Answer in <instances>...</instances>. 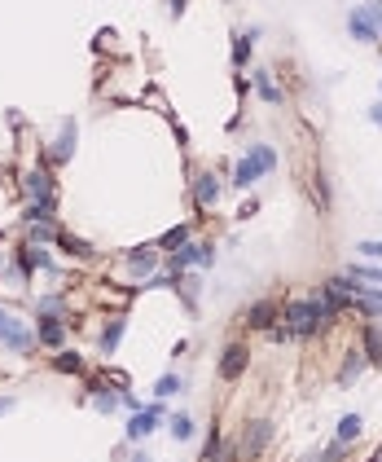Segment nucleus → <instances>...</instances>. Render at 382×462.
Segmentation results:
<instances>
[{
    "label": "nucleus",
    "mask_w": 382,
    "mask_h": 462,
    "mask_svg": "<svg viewBox=\"0 0 382 462\" xmlns=\"http://www.w3.org/2000/svg\"><path fill=\"white\" fill-rule=\"evenodd\" d=\"M325 317H329V304L321 295L317 300H294V304H286V335L290 339H312Z\"/></svg>",
    "instance_id": "1"
},
{
    "label": "nucleus",
    "mask_w": 382,
    "mask_h": 462,
    "mask_svg": "<svg viewBox=\"0 0 382 462\" xmlns=\"http://www.w3.org/2000/svg\"><path fill=\"white\" fill-rule=\"evenodd\" d=\"M273 168H277V150H273V145H255V150L238 163V185H242V190H246V185H255V180H259V176H268Z\"/></svg>",
    "instance_id": "2"
},
{
    "label": "nucleus",
    "mask_w": 382,
    "mask_h": 462,
    "mask_svg": "<svg viewBox=\"0 0 382 462\" xmlns=\"http://www.w3.org/2000/svg\"><path fill=\"white\" fill-rule=\"evenodd\" d=\"M378 22H382V13L374 9V5H360V9H352V18H347V27H352V36L356 40H378Z\"/></svg>",
    "instance_id": "3"
},
{
    "label": "nucleus",
    "mask_w": 382,
    "mask_h": 462,
    "mask_svg": "<svg viewBox=\"0 0 382 462\" xmlns=\"http://www.w3.org/2000/svg\"><path fill=\"white\" fill-rule=\"evenodd\" d=\"M268 440H273V423L268 418H251V423L242 427V444H238V449L259 454V449H268Z\"/></svg>",
    "instance_id": "4"
},
{
    "label": "nucleus",
    "mask_w": 382,
    "mask_h": 462,
    "mask_svg": "<svg viewBox=\"0 0 382 462\" xmlns=\"http://www.w3.org/2000/svg\"><path fill=\"white\" fill-rule=\"evenodd\" d=\"M0 339H5V348H13V352H27L31 343V330L22 326V322H13V317H5V326H0Z\"/></svg>",
    "instance_id": "5"
},
{
    "label": "nucleus",
    "mask_w": 382,
    "mask_h": 462,
    "mask_svg": "<svg viewBox=\"0 0 382 462\" xmlns=\"http://www.w3.org/2000/svg\"><path fill=\"white\" fill-rule=\"evenodd\" d=\"M246 343H228L224 348V357H220V378H238L242 370H246Z\"/></svg>",
    "instance_id": "6"
},
{
    "label": "nucleus",
    "mask_w": 382,
    "mask_h": 462,
    "mask_svg": "<svg viewBox=\"0 0 382 462\" xmlns=\"http://www.w3.org/2000/svg\"><path fill=\"white\" fill-rule=\"evenodd\" d=\"M158 418H163V405H149V409H145V414H137V418H132V423H128V436H132V440H141V436H149V432H154V427H158Z\"/></svg>",
    "instance_id": "7"
},
{
    "label": "nucleus",
    "mask_w": 382,
    "mask_h": 462,
    "mask_svg": "<svg viewBox=\"0 0 382 462\" xmlns=\"http://www.w3.org/2000/svg\"><path fill=\"white\" fill-rule=\"evenodd\" d=\"M193 198H198V203H203V207H211L215 198H220V180H215L211 172H203V176L193 180Z\"/></svg>",
    "instance_id": "8"
},
{
    "label": "nucleus",
    "mask_w": 382,
    "mask_h": 462,
    "mask_svg": "<svg viewBox=\"0 0 382 462\" xmlns=\"http://www.w3.org/2000/svg\"><path fill=\"white\" fill-rule=\"evenodd\" d=\"M273 317H277V304H273V300H259L251 312H246V326H251V330H264V326H273Z\"/></svg>",
    "instance_id": "9"
},
{
    "label": "nucleus",
    "mask_w": 382,
    "mask_h": 462,
    "mask_svg": "<svg viewBox=\"0 0 382 462\" xmlns=\"http://www.w3.org/2000/svg\"><path fill=\"white\" fill-rule=\"evenodd\" d=\"M356 308H364V312H369V317H382V291H374V286H364L360 282V291H356Z\"/></svg>",
    "instance_id": "10"
},
{
    "label": "nucleus",
    "mask_w": 382,
    "mask_h": 462,
    "mask_svg": "<svg viewBox=\"0 0 382 462\" xmlns=\"http://www.w3.org/2000/svg\"><path fill=\"white\" fill-rule=\"evenodd\" d=\"M233 458H238V440H215V436H211L207 462H233Z\"/></svg>",
    "instance_id": "11"
},
{
    "label": "nucleus",
    "mask_w": 382,
    "mask_h": 462,
    "mask_svg": "<svg viewBox=\"0 0 382 462\" xmlns=\"http://www.w3.org/2000/svg\"><path fill=\"white\" fill-rule=\"evenodd\" d=\"M360 370H364V352H352V357L343 361V374H339V383H343V388H352L356 378H360Z\"/></svg>",
    "instance_id": "12"
},
{
    "label": "nucleus",
    "mask_w": 382,
    "mask_h": 462,
    "mask_svg": "<svg viewBox=\"0 0 382 462\" xmlns=\"http://www.w3.org/2000/svg\"><path fill=\"white\" fill-rule=\"evenodd\" d=\"M75 154V124H66L62 128V137H57V150H53V163H66Z\"/></svg>",
    "instance_id": "13"
},
{
    "label": "nucleus",
    "mask_w": 382,
    "mask_h": 462,
    "mask_svg": "<svg viewBox=\"0 0 382 462\" xmlns=\"http://www.w3.org/2000/svg\"><path fill=\"white\" fill-rule=\"evenodd\" d=\"M119 335H123V317H114V322L102 330V339H97V343H102V352H106V357H110L114 348H119Z\"/></svg>",
    "instance_id": "14"
},
{
    "label": "nucleus",
    "mask_w": 382,
    "mask_h": 462,
    "mask_svg": "<svg viewBox=\"0 0 382 462\" xmlns=\"http://www.w3.org/2000/svg\"><path fill=\"white\" fill-rule=\"evenodd\" d=\"M62 335H66V330H62V322H57V317H44V322H40V343L57 348V343H62Z\"/></svg>",
    "instance_id": "15"
},
{
    "label": "nucleus",
    "mask_w": 382,
    "mask_h": 462,
    "mask_svg": "<svg viewBox=\"0 0 382 462\" xmlns=\"http://www.w3.org/2000/svg\"><path fill=\"white\" fill-rule=\"evenodd\" d=\"M189 234H193L189 225H176L172 234H163V242H158V246H168V251H176V246H185V242H189Z\"/></svg>",
    "instance_id": "16"
},
{
    "label": "nucleus",
    "mask_w": 382,
    "mask_h": 462,
    "mask_svg": "<svg viewBox=\"0 0 382 462\" xmlns=\"http://www.w3.org/2000/svg\"><path fill=\"white\" fill-rule=\"evenodd\" d=\"M255 84H259V93H264V102H281V93H277V84H273V75H268V71H259V75H255Z\"/></svg>",
    "instance_id": "17"
},
{
    "label": "nucleus",
    "mask_w": 382,
    "mask_h": 462,
    "mask_svg": "<svg viewBox=\"0 0 382 462\" xmlns=\"http://www.w3.org/2000/svg\"><path fill=\"white\" fill-rule=\"evenodd\" d=\"M128 260H132V269H137L141 277H145V273H154V251H132Z\"/></svg>",
    "instance_id": "18"
},
{
    "label": "nucleus",
    "mask_w": 382,
    "mask_h": 462,
    "mask_svg": "<svg viewBox=\"0 0 382 462\" xmlns=\"http://www.w3.org/2000/svg\"><path fill=\"white\" fill-rule=\"evenodd\" d=\"M53 366H57L62 374H79V370H84V361H79V352H62Z\"/></svg>",
    "instance_id": "19"
},
{
    "label": "nucleus",
    "mask_w": 382,
    "mask_h": 462,
    "mask_svg": "<svg viewBox=\"0 0 382 462\" xmlns=\"http://www.w3.org/2000/svg\"><path fill=\"white\" fill-rule=\"evenodd\" d=\"M356 436H360V418L352 414V418H343V423H339V440H356Z\"/></svg>",
    "instance_id": "20"
},
{
    "label": "nucleus",
    "mask_w": 382,
    "mask_h": 462,
    "mask_svg": "<svg viewBox=\"0 0 382 462\" xmlns=\"http://www.w3.org/2000/svg\"><path fill=\"white\" fill-rule=\"evenodd\" d=\"M93 405L102 409V414H114V405H119V396H114V392H97V396H93Z\"/></svg>",
    "instance_id": "21"
},
{
    "label": "nucleus",
    "mask_w": 382,
    "mask_h": 462,
    "mask_svg": "<svg viewBox=\"0 0 382 462\" xmlns=\"http://www.w3.org/2000/svg\"><path fill=\"white\" fill-rule=\"evenodd\" d=\"M352 277H360V282H364V277H369V282H382V269H378V264H356Z\"/></svg>",
    "instance_id": "22"
},
{
    "label": "nucleus",
    "mask_w": 382,
    "mask_h": 462,
    "mask_svg": "<svg viewBox=\"0 0 382 462\" xmlns=\"http://www.w3.org/2000/svg\"><path fill=\"white\" fill-rule=\"evenodd\" d=\"M172 436H176V440H189V436H193V423H189L185 414H180V418H172Z\"/></svg>",
    "instance_id": "23"
},
{
    "label": "nucleus",
    "mask_w": 382,
    "mask_h": 462,
    "mask_svg": "<svg viewBox=\"0 0 382 462\" xmlns=\"http://www.w3.org/2000/svg\"><path fill=\"white\" fill-rule=\"evenodd\" d=\"M364 339H369V357H374V361H382V326H374Z\"/></svg>",
    "instance_id": "24"
},
{
    "label": "nucleus",
    "mask_w": 382,
    "mask_h": 462,
    "mask_svg": "<svg viewBox=\"0 0 382 462\" xmlns=\"http://www.w3.org/2000/svg\"><path fill=\"white\" fill-rule=\"evenodd\" d=\"M343 454H347V440H334V444H329V449H325V454H321L317 462H339Z\"/></svg>",
    "instance_id": "25"
},
{
    "label": "nucleus",
    "mask_w": 382,
    "mask_h": 462,
    "mask_svg": "<svg viewBox=\"0 0 382 462\" xmlns=\"http://www.w3.org/2000/svg\"><path fill=\"white\" fill-rule=\"evenodd\" d=\"M246 58H251V36H242V40H238V44H233V62H238V66H242V62H246Z\"/></svg>",
    "instance_id": "26"
},
{
    "label": "nucleus",
    "mask_w": 382,
    "mask_h": 462,
    "mask_svg": "<svg viewBox=\"0 0 382 462\" xmlns=\"http://www.w3.org/2000/svg\"><path fill=\"white\" fill-rule=\"evenodd\" d=\"M360 256H369V260H382V242H360Z\"/></svg>",
    "instance_id": "27"
},
{
    "label": "nucleus",
    "mask_w": 382,
    "mask_h": 462,
    "mask_svg": "<svg viewBox=\"0 0 382 462\" xmlns=\"http://www.w3.org/2000/svg\"><path fill=\"white\" fill-rule=\"evenodd\" d=\"M176 388H180V378H172V374L158 378V396H168V392H176Z\"/></svg>",
    "instance_id": "28"
},
{
    "label": "nucleus",
    "mask_w": 382,
    "mask_h": 462,
    "mask_svg": "<svg viewBox=\"0 0 382 462\" xmlns=\"http://www.w3.org/2000/svg\"><path fill=\"white\" fill-rule=\"evenodd\" d=\"M48 238H53V234H48V225H36V229H31V242H48Z\"/></svg>",
    "instance_id": "29"
},
{
    "label": "nucleus",
    "mask_w": 382,
    "mask_h": 462,
    "mask_svg": "<svg viewBox=\"0 0 382 462\" xmlns=\"http://www.w3.org/2000/svg\"><path fill=\"white\" fill-rule=\"evenodd\" d=\"M369 119H374V124L382 128V102H378V106H369Z\"/></svg>",
    "instance_id": "30"
},
{
    "label": "nucleus",
    "mask_w": 382,
    "mask_h": 462,
    "mask_svg": "<svg viewBox=\"0 0 382 462\" xmlns=\"http://www.w3.org/2000/svg\"><path fill=\"white\" fill-rule=\"evenodd\" d=\"M9 405H13V401H9V396H0V414H5V409H9Z\"/></svg>",
    "instance_id": "31"
},
{
    "label": "nucleus",
    "mask_w": 382,
    "mask_h": 462,
    "mask_svg": "<svg viewBox=\"0 0 382 462\" xmlns=\"http://www.w3.org/2000/svg\"><path fill=\"white\" fill-rule=\"evenodd\" d=\"M132 462H145V458H141V454H137V458H132Z\"/></svg>",
    "instance_id": "32"
},
{
    "label": "nucleus",
    "mask_w": 382,
    "mask_h": 462,
    "mask_svg": "<svg viewBox=\"0 0 382 462\" xmlns=\"http://www.w3.org/2000/svg\"><path fill=\"white\" fill-rule=\"evenodd\" d=\"M378 31H382V22H378Z\"/></svg>",
    "instance_id": "33"
}]
</instances>
